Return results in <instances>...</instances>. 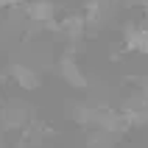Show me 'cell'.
Here are the masks:
<instances>
[{"label": "cell", "mask_w": 148, "mask_h": 148, "mask_svg": "<svg viewBox=\"0 0 148 148\" xmlns=\"http://www.w3.org/2000/svg\"><path fill=\"white\" fill-rule=\"evenodd\" d=\"M0 126H3V132L28 129V126H34V109L25 101H8L0 109Z\"/></svg>", "instance_id": "obj_1"}, {"label": "cell", "mask_w": 148, "mask_h": 148, "mask_svg": "<svg viewBox=\"0 0 148 148\" xmlns=\"http://www.w3.org/2000/svg\"><path fill=\"white\" fill-rule=\"evenodd\" d=\"M23 14L36 28H50L53 23H59V8H56L53 0H28Z\"/></svg>", "instance_id": "obj_2"}, {"label": "cell", "mask_w": 148, "mask_h": 148, "mask_svg": "<svg viewBox=\"0 0 148 148\" xmlns=\"http://www.w3.org/2000/svg\"><path fill=\"white\" fill-rule=\"evenodd\" d=\"M123 50L148 56V23H129L123 25Z\"/></svg>", "instance_id": "obj_3"}, {"label": "cell", "mask_w": 148, "mask_h": 148, "mask_svg": "<svg viewBox=\"0 0 148 148\" xmlns=\"http://www.w3.org/2000/svg\"><path fill=\"white\" fill-rule=\"evenodd\" d=\"M56 73H59V78L67 81L73 90H87V87H90V84H87V75H84L81 64L75 62L73 53H64V56L56 62Z\"/></svg>", "instance_id": "obj_4"}, {"label": "cell", "mask_w": 148, "mask_h": 148, "mask_svg": "<svg viewBox=\"0 0 148 148\" xmlns=\"http://www.w3.org/2000/svg\"><path fill=\"white\" fill-rule=\"evenodd\" d=\"M8 75L14 78L17 87H23V90H39V70L23 59H11L8 62Z\"/></svg>", "instance_id": "obj_5"}, {"label": "cell", "mask_w": 148, "mask_h": 148, "mask_svg": "<svg viewBox=\"0 0 148 148\" xmlns=\"http://www.w3.org/2000/svg\"><path fill=\"white\" fill-rule=\"evenodd\" d=\"M117 140H120V137H115V134H106V132H101V129H92L90 137H87V148H112Z\"/></svg>", "instance_id": "obj_6"}, {"label": "cell", "mask_w": 148, "mask_h": 148, "mask_svg": "<svg viewBox=\"0 0 148 148\" xmlns=\"http://www.w3.org/2000/svg\"><path fill=\"white\" fill-rule=\"evenodd\" d=\"M20 6V0H0V11H14Z\"/></svg>", "instance_id": "obj_7"}, {"label": "cell", "mask_w": 148, "mask_h": 148, "mask_svg": "<svg viewBox=\"0 0 148 148\" xmlns=\"http://www.w3.org/2000/svg\"><path fill=\"white\" fill-rule=\"evenodd\" d=\"M140 8H143V17H145V23H148V0H140Z\"/></svg>", "instance_id": "obj_8"}]
</instances>
